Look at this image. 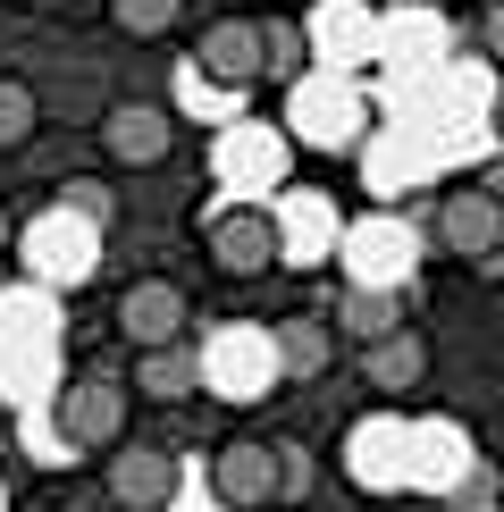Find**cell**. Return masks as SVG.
Segmentation results:
<instances>
[{
    "instance_id": "2e32d148",
    "label": "cell",
    "mask_w": 504,
    "mask_h": 512,
    "mask_svg": "<svg viewBox=\"0 0 504 512\" xmlns=\"http://www.w3.org/2000/svg\"><path fill=\"white\" fill-rule=\"evenodd\" d=\"M59 202H68V219H84V227L110 219V185H101V177H68V185H59Z\"/></svg>"
},
{
    "instance_id": "d6986e66",
    "label": "cell",
    "mask_w": 504,
    "mask_h": 512,
    "mask_svg": "<svg viewBox=\"0 0 504 512\" xmlns=\"http://www.w3.org/2000/svg\"><path fill=\"white\" fill-rule=\"evenodd\" d=\"M496 135H504V93H496Z\"/></svg>"
},
{
    "instance_id": "8992f818",
    "label": "cell",
    "mask_w": 504,
    "mask_h": 512,
    "mask_svg": "<svg viewBox=\"0 0 504 512\" xmlns=\"http://www.w3.org/2000/svg\"><path fill=\"white\" fill-rule=\"evenodd\" d=\"M194 68L210 84H261L269 59H261V17H210L202 42H194Z\"/></svg>"
},
{
    "instance_id": "30bf717a",
    "label": "cell",
    "mask_w": 504,
    "mask_h": 512,
    "mask_svg": "<svg viewBox=\"0 0 504 512\" xmlns=\"http://www.w3.org/2000/svg\"><path fill=\"white\" fill-rule=\"evenodd\" d=\"M26 261L42 277H59V286H76L84 261H93V227H84V219H42L34 236H26Z\"/></svg>"
},
{
    "instance_id": "ba28073f",
    "label": "cell",
    "mask_w": 504,
    "mask_h": 512,
    "mask_svg": "<svg viewBox=\"0 0 504 512\" xmlns=\"http://www.w3.org/2000/svg\"><path fill=\"white\" fill-rule=\"evenodd\" d=\"M110 496H118V512H168L177 462H168L160 445H118L110 454Z\"/></svg>"
},
{
    "instance_id": "5bb4252c",
    "label": "cell",
    "mask_w": 504,
    "mask_h": 512,
    "mask_svg": "<svg viewBox=\"0 0 504 512\" xmlns=\"http://www.w3.org/2000/svg\"><path fill=\"white\" fill-rule=\"evenodd\" d=\"M34 118H42V101H34V84H17V76H0V152H17V143L34 135Z\"/></svg>"
},
{
    "instance_id": "4fadbf2b",
    "label": "cell",
    "mask_w": 504,
    "mask_h": 512,
    "mask_svg": "<svg viewBox=\"0 0 504 512\" xmlns=\"http://www.w3.org/2000/svg\"><path fill=\"white\" fill-rule=\"evenodd\" d=\"M177 17H185V0H110V26L126 42H160V34H177Z\"/></svg>"
},
{
    "instance_id": "ac0fdd59",
    "label": "cell",
    "mask_w": 504,
    "mask_h": 512,
    "mask_svg": "<svg viewBox=\"0 0 504 512\" xmlns=\"http://www.w3.org/2000/svg\"><path fill=\"white\" fill-rule=\"evenodd\" d=\"M479 42H488V59H496V68H504V0H496L488 17H479Z\"/></svg>"
},
{
    "instance_id": "9c48e42d",
    "label": "cell",
    "mask_w": 504,
    "mask_h": 512,
    "mask_svg": "<svg viewBox=\"0 0 504 512\" xmlns=\"http://www.w3.org/2000/svg\"><path fill=\"white\" fill-rule=\"evenodd\" d=\"M362 378L378 395H412L420 378H429V336H412V328L370 336V345H362Z\"/></svg>"
},
{
    "instance_id": "7a4b0ae2",
    "label": "cell",
    "mask_w": 504,
    "mask_h": 512,
    "mask_svg": "<svg viewBox=\"0 0 504 512\" xmlns=\"http://www.w3.org/2000/svg\"><path fill=\"white\" fill-rule=\"evenodd\" d=\"M59 437H68L76 454H118L126 445V387L118 378H76V387L59 395Z\"/></svg>"
},
{
    "instance_id": "7c38bea8",
    "label": "cell",
    "mask_w": 504,
    "mask_h": 512,
    "mask_svg": "<svg viewBox=\"0 0 504 512\" xmlns=\"http://www.w3.org/2000/svg\"><path fill=\"white\" fill-rule=\"evenodd\" d=\"M336 353V328H320V319H286L278 328V370L286 378H320Z\"/></svg>"
},
{
    "instance_id": "6da1fadb",
    "label": "cell",
    "mask_w": 504,
    "mask_h": 512,
    "mask_svg": "<svg viewBox=\"0 0 504 512\" xmlns=\"http://www.w3.org/2000/svg\"><path fill=\"white\" fill-rule=\"evenodd\" d=\"M429 244L454 252V261H504V194L488 185H462L429 210Z\"/></svg>"
},
{
    "instance_id": "8fae6325",
    "label": "cell",
    "mask_w": 504,
    "mask_h": 512,
    "mask_svg": "<svg viewBox=\"0 0 504 512\" xmlns=\"http://www.w3.org/2000/svg\"><path fill=\"white\" fill-rule=\"evenodd\" d=\"M202 387V353L185 345H143V361H135V395H160V403H177V395H194Z\"/></svg>"
},
{
    "instance_id": "277c9868",
    "label": "cell",
    "mask_w": 504,
    "mask_h": 512,
    "mask_svg": "<svg viewBox=\"0 0 504 512\" xmlns=\"http://www.w3.org/2000/svg\"><path fill=\"white\" fill-rule=\"evenodd\" d=\"M101 152L118 168H160L177 152V118H168L160 101H110V110H101Z\"/></svg>"
},
{
    "instance_id": "e0dca14e",
    "label": "cell",
    "mask_w": 504,
    "mask_h": 512,
    "mask_svg": "<svg viewBox=\"0 0 504 512\" xmlns=\"http://www.w3.org/2000/svg\"><path fill=\"white\" fill-rule=\"evenodd\" d=\"M345 319H353V328H370V336H387V328H395V294H387V303H378V294H353Z\"/></svg>"
},
{
    "instance_id": "52a82bcc",
    "label": "cell",
    "mask_w": 504,
    "mask_h": 512,
    "mask_svg": "<svg viewBox=\"0 0 504 512\" xmlns=\"http://www.w3.org/2000/svg\"><path fill=\"white\" fill-rule=\"evenodd\" d=\"M118 336H135V353L143 345H177V336H185V286L135 277V286L118 294Z\"/></svg>"
},
{
    "instance_id": "3957f363",
    "label": "cell",
    "mask_w": 504,
    "mask_h": 512,
    "mask_svg": "<svg viewBox=\"0 0 504 512\" xmlns=\"http://www.w3.org/2000/svg\"><path fill=\"white\" fill-rule=\"evenodd\" d=\"M210 496H219L227 512L278 504V445L269 437H227L219 454H210Z\"/></svg>"
},
{
    "instance_id": "9a60e30c",
    "label": "cell",
    "mask_w": 504,
    "mask_h": 512,
    "mask_svg": "<svg viewBox=\"0 0 504 512\" xmlns=\"http://www.w3.org/2000/svg\"><path fill=\"white\" fill-rule=\"evenodd\" d=\"M261 59H269V76H303V26L294 17H261Z\"/></svg>"
},
{
    "instance_id": "ffe728a7",
    "label": "cell",
    "mask_w": 504,
    "mask_h": 512,
    "mask_svg": "<svg viewBox=\"0 0 504 512\" xmlns=\"http://www.w3.org/2000/svg\"><path fill=\"white\" fill-rule=\"evenodd\" d=\"M496 512H504V487H496Z\"/></svg>"
},
{
    "instance_id": "5b68a950",
    "label": "cell",
    "mask_w": 504,
    "mask_h": 512,
    "mask_svg": "<svg viewBox=\"0 0 504 512\" xmlns=\"http://www.w3.org/2000/svg\"><path fill=\"white\" fill-rule=\"evenodd\" d=\"M278 252H286V236H278V219H269V210L236 202V210H219V219H210V261H219L227 277H269V269H278Z\"/></svg>"
}]
</instances>
